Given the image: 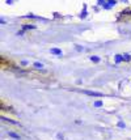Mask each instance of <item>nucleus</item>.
<instances>
[{"label": "nucleus", "mask_w": 131, "mask_h": 140, "mask_svg": "<svg viewBox=\"0 0 131 140\" xmlns=\"http://www.w3.org/2000/svg\"><path fill=\"white\" fill-rule=\"evenodd\" d=\"M51 52H52V54H58V55H60V54H62V51L59 50V48H52Z\"/></svg>", "instance_id": "1"}, {"label": "nucleus", "mask_w": 131, "mask_h": 140, "mask_svg": "<svg viewBox=\"0 0 131 140\" xmlns=\"http://www.w3.org/2000/svg\"><path fill=\"white\" fill-rule=\"evenodd\" d=\"M92 60H93V62H98V58H97V56H93V58H92Z\"/></svg>", "instance_id": "2"}]
</instances>
